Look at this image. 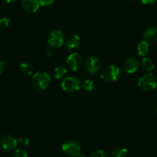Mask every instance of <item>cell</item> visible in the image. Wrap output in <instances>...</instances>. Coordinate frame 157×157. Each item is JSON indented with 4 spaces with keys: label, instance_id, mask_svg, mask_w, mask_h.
Returning a JSON list of instances; mask_svg holds the SVG:
<instances>
[{
    "label": "cell",
    "instance_id": "6da1fadb",
    "mask_svg": "<svg viewBox=\"0 0 157 157\" xmlns=\"http://www.w3.org/2000/svg\"><path fill=\"white\" fill-rule=\"evenodd\" d=\"M51 78L49 74L46 72H36L33 74V78H32V84L36 88L39 90H44L49 87L50 85Z\"/></svg>",
    "mask_w": 157,
    "mask_h": 157
},
{
    "label": "cell",
    "instance_id": "7a4b0ae2",
    "mask_svg": "<svg viewBox=\"0 0 157 157\" xmlns=\"http://www.w3.org/2000/svg\"><path fill=\"white\" fill-rule=\"evenodd\" d=\"M138 86L143 91H152L157 88V75L154 73H146L138 80Z\"/></svg>",
    "mask_w": 157,
    "mask_h": 157
},
{
    "label": "cell",
    "instance_id": "3957f363",
    "mask_svg": "<svg viewBox=\"0 0 157 157\" xmlns=\"http://www.w3.org/2000/svg\"><path fill=\"white\" fill-rule=\"evenodd\" d=\"M120 76V69L114 65L105 66L100 72L102 79L108 82H114Z\"/></svg>",
    "mask_w": 157,
    "mask_h": 157
},
{
    "label": "cell",
    "instance_id": "277c9868",
    "mask_svg": "<svg viewBox=\"0 0 157 157\" xmlns=\"http://www.w3.org/2000/svg\"><path fill=\"white\" fill-rule=\"evenodd\" d=\"M80 80L76 76H68L63 78L61 86L64 91L68 93H73L78 91L81 86Z\"/></svg>",
    "mask_w": 157,
    "mask_h": 157
},
{
    "label": "cell",
    "instance_id": "5b68a950",
    "mask_svg": "<svg viewBox=\"0 0 157 157\" xmlns=\"http://www.w3.org/2000/svg\"><path fill=\"white\" fill-rule=\"evenodd\" d=\"M62 150L69 156H78V154L80 153L81 146L75 140H69L64 142L62 145Z\"/></svg>",
    "mask_w": 157,
    "mask_h": 157
},
{
    "label": "cell",
    "instance_id": "8992f818",
    "mask_svg": "<svg viewBox=\"0 0 157 157\" xmlns=\"http://www.w3.org/2000/svg\"><path fill=\"white\" fill-rule=\"evenodd\" d=\"M65 43V37L60 30H52L48 36V44L51 48L58 49Z\"/></svg>",
    "mask_w": 157,
    "mask_h": 157
},
{
    "label": "cell",
    "instance_id": "52a82bcc",
    "mask_svg": "<svg viewBox=\"0 0 157 157\" xmlns=\"http://www.w3.org/2000/svg\"><path fill=\"white\" fill-rule=\"evenodd\" d=\"M68 68L72 71H77L82 66V57L78 52H73L66 59Z\"/></svg>",
    "mask_w": 157,
    "mask_h": 157
},
{
    "label": "cell",
    "instance_id": "ba28073f",
    "mask_svg": "<svg viewBox=\"0 0 157 157\" xmlns=\"http://www.w3.org/2000/svg\"><path fill=\"white\" fill-rule=\"evenodd\" d=\"M101 62L98 58L95 56H90L86 60L85 69L90 74L98 73L101 69Z\"/></svg>",
    "mask_w": 157,
    "mask_h": 157
},
{
    "label": "cell",
    "instance_id": "9c48e42d",
    "mask_svg": "<svg viewBox=\"0 0 157 157\" xmlns=\"http://www.w3.org/2000/svg\"><path fill=\"white\" fill-rule=\"evenodd\" d=\"M0 146L4 150L11 151L17 146V140L11 135H4L0 139Z\"/></svg>",
    "mask_w": 157,
    "mask_h": 157
},
{
    "label": "cell",
    "instance_id": "30bf717a",
    "mask_svg": "<svg viewBox=\"0 0 157 157\" xmlns=\"http://www.w3.org/2000/svg\"><path fill=\"white\" fill-rule=\"evenodd\" d=\"M140 66L138 59L135 57H129L123 63V69L128 73H134L136 72Z\"/></svg>",
    "mask_w": 157,
    "mask_h": 157
},
{
    "label": "cell",
    "instance_id": "8fae6325",
    "mask_svg": "<svg viewBox=\"0 0 157 157\" xmlns=\"http://www.w3.org/2000/svg\"><path fill=\"white\" fill-rule=\"evenodd\" d=\"M143 38L149 44L157 43V26L149 27L146 29L143 33Z\"/></svg>",
    "mask_w": 157,
    "mask_h": 157
},
{
    "label": "cell",
    "instance_id": "7c38bea8",
    "mask_svg": "<svg viewBox=\"0 0 157 157\" xmlns=\"http://www.w3.org/2000/svg\"><path fill=\"white\" fill-rule=\"evenodd\" d=\"M21 5L25 12L29 13H36L40 6L38 0H22Z\"/></svg>",
    "mask_w": 157,
    "mask_h": 157
},
{
    "label": "cell",
    "instance_id": "4fadbf2b",
    "mask_svg": "<svg viewBox=\"0 0 157 157\" xmlns=\"http://www.w3.org/2000/svg\"><path fill=\"white\" fill-rule=\"evenodd\" d=\"M80 43V38L77 35H70L65 40V45L69 49H76Z\"/></svg>",
    "mask_w": 157,
    "mask_h": 157
},
{
    "label": "cell",
    "instance_id": "5bb4252c",
    "mask_svg": "<svg viewBox=\"0 0 157 157\" xmlns=\"http://www.w3.org/2000/svg\"><path fill=\"white\" fill-rule=\"evenodd\" d=\"M149 50V44L146 41L140 42L137 46V52L140 56H146Z\"/></svg>",
    "mask_w": 157,
    "mask_h": 157
},
{
    "label": "cell",
    "instance_id": "9a60e30c",
    "mask_svg": "<svg viewBox=\"0 0 157 157\" xmlns=\"http://www.w3.org/2000/svg\"><path fill=\"white\" fill-rule=\"evenodd\" d=\"M19 70L24 75H30L34 72V68L31 63H22L19 65Z\"/></svg>",
    "mask_w": 157,
    "mask_h": 157
},
{
    "label": "cell",
    "instance_id": "2e32d148",
    "mask_svg": "<svg viewBox=\"0 0 157 157\" xmlns=\"http://www.w3.org/2000/svg\"><path fill=\"white\" fill-rule=\"evenodd\" d=\"M128 150L126 148L123 146H118V147L114 148L111 151V156L112 157H126L127 155Z\"/></svg>",
    "mask_w": 157,
    "mask_h": 157
},
{
    "label": "cell",
    "instance_id": "e0dca14e",
    "mask_svg": "<svg viewBox=\"0 0 157 157\" xmlns=\"http://www.w3.org/2000/svg\"><path fill=\"white\" fill-rule=\"evenodd\" d=\"M66 73H67V69L63 66H57L53 71L54 77L57 79L63 78Z\"/></svg>",
    "mask_w": 157,
    "mask_h": 157
},
{
    "label": "cell",
    "instance_id": "ac0fdd59",
    "mask_svg": "<svg viewBox=\"0 0 157 157\" xmlns=\"http://www.w3.org/2000/svg\"><path fill=\"white\" fill-rule=\"evenodd\" d=\"M142 66L147 72H151L155 69V64L150 58L144 57L142 60Z\"/></svg>",
    "mask_w": 157,
    "mask_h": 157
},
{
    "label": "cell",
    "instance_id": "d6986e66",
    "mask_svg": "<svg viewBox=\"0 0 157 157\" xmlns=\"http://www.w3.org/2000/svg\"><path fill=\"white\" fill-rule=\"evenodd\" d=\"M82 86L86 91L91 92L94 89V82L92 80H90V79H86V80H85L82 82Z\"/></svg>",
    "mask_w": 157,
    "mask_h": 157
},
{
    "label": "cell",
    "instance_id": "ffe728a7",
    "mask_svg": "<svg viewBox=\"0 0 157 157\" xmlns=\"http://www.w3.org/2000/svg\"><path fill=\"white\" fill-rule=\"evenodd\" d=\"M88 157H109L108 154L102 149H98L92 152Z\"/></svg>",
    "mask_w": 157,
    "mask_h": 157
},
{
    "label": "cell",
    "instance_id": "44dd1931",
    "mask_svg": "<svg viewBox=\"0 0 157 157\" xmlns=\"http://www.w3.org/2000/svg\"><path fill=\"white\" fill-rule=\"evenodd\" d=\"M13 157H28V154L25 149H17L13 153Z\"/></svg>",
    "mask_w": 157,
    "mask_h": 157
},
{
    "label": "cell",
    "instance_id": "7402d4cb",
    "mask_svg": "<svg viewBox=\"0 0 157 157\" xmlns=\"http://www.w3.org/2000/svg\"><path fill=\"white\" fill-rule=\"evenodd\" d=\"M29 144V139L27 138V137H20L17 140V145H19V146H26Z\"/></svg>",
    "mask_w": 157,
    "mask_h": 157
},
{
    "label": "cell",
    "instance_id": "603a6c76",
    "mask_svg": "<svg viewBox=\"0 0 157 157\" xmlns=\"http://www.w3.org/2000/svg\"><path fill=\"white\" fill-rule=\"evenodd\" d=\"M10 24V20L8 18H2L0 19V29H5L7 27H9Z\"/></svg>",
    "mask_w": 157,
    "mask_h": 157
},
{
    "label": "cell",
    "instance_id": "cb8c5ba5",
    "mask_svg": "<svg viewBox=\"0 0 157 157\" xmlns=\"http://www.w3.org/2000/svg\"><path fill=\"white\" fill-rule=\"evenodd\" d=\"M39 5L42 6H50L54 3V0H39Z\"/></svg>",
    "mask_w": 157,
    "mask_h": 157
},
{
    "label": "cell",
    "instance_id": "d4e9b609",
    "mask_svg": "<svg viewBox=\"0 0 157 157\" xmlns=\"http://www.w3.org/2000/svg\"><path fill=\"white\" fill-rule=\"evenodd\" d=\"M52 54H53V52H52V49H51V48H47V49L45 50V56H46V57H48V58L52 56Z\"/></svg>",
    "mask_w": 157,
    "mask_h": 157
},
{
    "label": "cell",
    "instance_id": "484cf974",
    "mask_svg": "<svg viewBox=\"0 0 157 157\" xmlns=\"http://www.w3.org/2000/svg\"><path fill=\"white\" fill-rule=\"evenodd\" d=\"M141 2L143 5H149V4L155 3L156 0H141Z\"/></svg>",
    "mask_w": 157,
    "mask_h": 157
},
{
    "label": "cell",
    "instance_id": "4316f807",
    "mask_svg": "<svg viewBox=\"0 0 157 157\" xmlns=\"http://www.w3.org/2000/svg\"><path fill=\"white\" fill-rule=\"evenodd\" d=\"M5 68H6L5 63L0 60V75H1V74L3 72V71L5 70Z\"/></svg>",
    "mask_w": 157,
    "mask_h": 157
},
{
    "label": "cell",
    "instance_id": "83f0119b",
    "mask_svg": "<svg viewBox=\"0 0 157 157\" xmlns=\"http://www.w3.org/2000/svg\"><path fill=\"white\" fill-rule=\"evenodd\" d=\"M78 157H86V155H84V154H82V153H81V152H80V153H79V154H78Z\"/></svg>",
    "mask_w": 157,
    "mask_h": 157
},
{
    "label": "cell",
    "instance_id": "f1b7e54d",
    "mask_svg": "<svg viewBox=\"0 0 157 157\" xmlns=\"http://www.w3.org/2000/svg\"><path fill=\"white\" fill-rule=\"evenodd\" d=\"M6 2H8V3H10V2H14V1H16V0H6Z\"/></svg>",
    "mask_w": 157,
    "mask_h": 157
},
{
    "label": "cell",
    "instance_id": "f546056e",
    "mask_svg": "<svg viewBox=\"0 0 157 157\" xmlns=\"http://www.w3.org/2000/svg\"><path fill=\"white\" fill-rule=\"evenodd\" d=\"M155 117H156V119H157V106H156V108H155Z\"/></svg>",
    "mask_w": 157,
    "mask_h": 157
},
{
    "label": "cell",
    "instance_id": "4dcf8cb0",
    "mask_svg": "<svg viewBox=\"0 0 157 157\" xmlns=\"http://www.w3.org/2000/svg\"><path fill=\"white\" fill-rule=\"evenodd\" d=\"M129 1H136V0H129Z\"/></svg>",
    "mask_w": 157,
    "mask_h": 157
}]
</instances>
